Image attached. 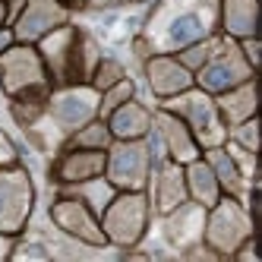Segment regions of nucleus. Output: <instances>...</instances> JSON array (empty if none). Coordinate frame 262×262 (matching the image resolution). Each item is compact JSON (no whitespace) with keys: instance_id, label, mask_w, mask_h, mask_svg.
Listing matches in <instances>:
<instances>
[{"instance_id":"23","label":"nucleus","mask_w":262,"mask_h":262,"mask_svg":"<svg viewBox=\"0 0 262 262\" xmlns=\"http://www.w3.org/2000/svg\"><path fill=\"white\" fill-rule=\"evenodd\" d=\"M60 193H70V196H76V199H82L85 205L95 215H101L104 212V205L114 199V186H111V180L101 174V177H92V180H82V183H70V186H60Z\"/></svg>"},{"instance_id":"25","label":"nucleus","mask_w":262,"mask_h":262,"mask_svg":"<svg viewBox=\"0 0 262 262\" xmlns=\"http://www.w3.org/2000/svg\"><path fill=\"white\" fill-rule=\"evenodd\" d=\"M221 38H224V35L221 32H215V35H209V38H202V41H193V45H186L183 51H177L174 54V57L186 67V70H190V73H196L205 60H209L212 57V54L218 51V45H221Z\"/></svg>"},{"instance_id":"16","label":"nucleus","mask_w":262,"mask_h":262,"mask_svg":"<svg viewBox=\"0 0 262 262\" xmlns=\"http://www.w3.org/2000/svg\"><path fill=\"white\" fill-rule=\"evenodd\" d=\"M142 67H145V82H148V89H152V95L158 101L171 98V95H180L183 89L196 85L193 73L186 70L174 54H152V57L142 60Z\"/></svg>"},{"instance_id":"26","label":"nucleus","mask_w":262,"mask_h":262,"mask_svg":"<svg viewBox=\"0 0 262 262\" xmlns=\"http://www.w3.org/2000/svg\"><path fill=\"white\" fill-rule=\"evenodd\" d=\"M129 98H136V82L129 79V76H123L120 82H114L111 89H104L101 92V98H98V117L104 120L114 107H120L123 101H129Z\"/></svg>"},{"instance_id":"9","label":"nucleus","mask_w":262,"mask_h":262,"mask_svg":"<svg viewBox=\"0 0 262 262\" xmlns=\"http://www.w3.org/2000/svg\"><path fill=\"white\" fill-rule=\"evenodd\" d=\"M152 164L148 139H114L104 152V177L114 190H145Z\"/></svg>"},{"instance_id":"10","label":"nucleus","mask_w":262,"mask_h":262,"mask_svg":"<svg viewBox=\"0 0 262 262\" xmlns=\"http://www.w3.org/2000/svg\"><path fill=\"white\" fill-rule=\"evenodd\" d=\"M253 76H259V73L247 63L240 45H237L234 38H221L218 51L193 73V82H196L202 92H209V95H218V92H228V89L247 82V79H253Z\"/></svg>"},{"instance_id":"20","label":"nucleus","mask_w":262,"mask_h":262,"mask_svg":"<svg viewBox=\"0 0 262 262\" xmlns=\"http://www.w3.org/2000/svg\"><path fill=\"white\" fill-rule=\"evenodd\" d=\"M256 85H259V82H256V76H253V79H247V82H240V85H234V89H228V92H218V95H215L218 114H221V120L228 123V126H234V123H240V120L259 114Z\"/></svg>"},{"instance_id":"14","label":"nucleus","mask_w":262,"mask_h":262,"mask_svg":"<svg viewBox=\"0 0 262 262\" xmlns=\"http://www.w3.org/2000/svg\"><path fill=\"white\" fill-rule=\"evenodd\" d=\"M205 205L183 199L180 205H174L171 212L158 215L161 218V234L167 240V247H174L177 253H186L190 247L202 243V228H205Z\"/></svg>"},{"instance_id":"24","label":"nucleus","mask_w":262,"mask_h":262,"mask_svg":"<svg viewBox=\"0 0 262 262\" xmlns=\"http://www.w3.org/2000/svg\"><path fill=\"white\" fill-rule=\"evenodd\" d=\"M111 142H114V136H111L107 123L101 117H95V120H89L85 126H79L76 133H70L60 148H98V152H107Z\"/></svg>"},{"instance_id":"8","label":"nucleus","mask_w":262,"mask_h":262,"mask_svg":"<svg viewBox=\"0 0 262 262\" xmlns=\"http://www.w3.org/2000/svg\"><path fill=\"white\" fill-rule=\"evenodd\" d=\"M35 212V180L23 161L0 167V234H26Z\"/></svg>"},{"instance_id":"38","label":"nucleus","mask_w":262,"mask_h":262,"mask_svg":"<svg viewBox=\"0 0 262 262\" xmlns=\"http://www.w3.org/2000/svg\"><path fill=\"white\" fill-rule=\"evenodd\" d=\"M126 4H152V0H126Z\"/></svg>"},{"instance_id":"34","label":"nucleus","mask_w":262,"mask_h":262,"mask_svg":"<svg viewBox=\"0 0 262 262\" xmlns=\"http://www.w3.org/2000/svg\"><path fill=\"white\" fill-rule=\"evenodd\" d=\"M13 247H16V237L13 234H0V262H7L13 256Z\"/></svg>"},{"instance_id":"2","label":"nucleus","mask_w":262,"mask_h":262,"mask_svg":"<svg viewBox=\"0 0 262 262\" xmlns=\"http://www.w3.org/2000/svg\"><path fill=\"white\" fill-rule=\"evenodd\" d=\"M51 76L35 45L13 41L0 51V92L10 101V114L23 129L45 114L51 95Z\"/></svg>"},{"instance_id":"21","label":"nucleus","mask_w":262,"mask_h":262,"mask_svg":"<svg viewBox=\"0 0 262 262\" xmlns=\"http://www.w3.org/2000/svg\"><path fill=\"white\" fill-rule=\"evenodd\" d=\"M202 158L209 161V167L215 171L218 186H221V193H224V196H237V199L247 202V193H250V186H253L256 180L250 183L247 177L240 174V167H237V164H234V158L228 155V148H224V145L202 148Z\"/></svg>"},{"instance_id":"5","label":"nucleus","mask_w":262,"mask_h":262,"mask_svg":"<svg viewBox=\"0 0 262 262\" xmlns=\"http://www.w3.org/2000/svg\"><path fill=\"white\" fill-rule=\"evenodd\" d=\"M98 218H101V231L107 237V247L136 250L148 234V224H152L148 193L145 190H117Z\"/></svg>"},{"instance_id":"32","label":"nucleus","mask_w":262,"mask_h":262,"mask_svg":"<svg viewBox=\"0 0 262 262\" xmlns=\"http://www.w3.org/2000/svg\"><path fill=\"white\" fill-rule=\"evenodd\" d=\"M13 161H19V148H16V142L0 129V167H7Z\"/></svg>"},{"instance_id":"13","label":"nucleus","mask_w":262,"mask_h":262,"mask_svg":"<svg viewBox=\"0 0 262 262\" xmlns=\"http://www.w3.org/2000/svg\"><path fill=\"white\" fill-rule=\"evenodd\" d=\"M70 13L73 10H67L60 0H26L23 10L13 19V41L35 45L51 29L70 23Z\"/></svg>"},{"instance_id":"18","label":"nucleus","mask_w":262,"mask_h":262,"mask_svg":"<svg viewBox=\"0 0 262 262\" xmlns=\"http://www.w3.org/2000/svg\"><path fill=\"white\" fill-rule=\"evenodd\" d=\"M218 32L234 41L259 35V0H218Z\"/></svg>"},{"instance_id":"12","label":"nucleus","mask_w":262,"mask_h":262,"mask_svg":"<svg viewBox=\"0 0 262 262\" xmlns=\"http://www.w3.org/2000/svg\"><path fill=\"white\" fill-rule=\"evenodd\" d=\"M152 136L161 148L164 158H171L177 164H190L193 158L202 155V148L196 142V136L190 133V126H186L177 114H171V111H152Z\"/></svg>"},{"instance_id":"4","label":"nucleus","mask_w":262,"mask_h":262,"mask_svg":"<svg viewBox=\"0 0 262 262\" xmlns=\"http://www.w3.org/2000/svg\"><path fill=\"white\" fill-rule=\"evenodd\" d=\"M41 60L48 67L51 85H76V82H89L95 73L98 60H101V48L92 35L73 23H63L57 29H51L48 35H41L38 41Z\"/></svg>"},{"instance_id":"17","label":"nucleus","mask_w":262,"mask_h":262,"mask_svg":"<svg viewBox=\"0 0 262 262\" xmlns=\"http://www.w3.org/2000/svg\"><path fill=\"white\" fill-rule=\"evenodd\" d=\"M104 174V152L98 148H57V158L51 164V180L57 186L82 183Z\"/></svg>"},{"instance_id":"1","label":"nucleus","mask_w":262,"mask_h":262,"mask_svg":"<svg viewBox=\"0 0 262 262\" xmlns=\"http://www.w3.org/2000/svg\"><path fill=\"white\" fill-rule=\"evenodd\" d=\"M218 32V0H152L145 23L133 41L136 57L177 54L186 45Z\"/></svg>"},{"instance_id":"22","label":"nucleus","mask_w":262,"mask_h":262,"mask_svg":"<svg viewBox=\"0 0 262 262\" xmlns=\"http://www.w3.org/2000/svg\"><path fill=\"white\" fill-rule=\"evenodd\" d=\"M183 177H186V196H190L193 202H199V205H205V209H212V205L224 196L221 186H218L215 171L209 167V161H205L202 155L193 158L190 164H183Z\"/></svg>"},{"instance_id":"19","label":"nucleus","mask_w":262,"mask_h":262,"mask_svg":"<svg viewBox=\"0 0 262 262\" xmlns=\"http://www.w3.org/2000/svg\"><path fill=\"white\" fill-rule=\"evenodd\" d=\"M107 129L114 139H145L152 133V111H148L139 98H129L120 107H114L104 117Z\"/></svg>"},{"instance_id":"27","label":"nucleus","mask_w":262,"mask_h":262,"mask_svg":"<svg viewBox=\"0 0 262 262\" xmlns=\"http://www.w3.org/2000/svg\"><path fill=\"white\" fill-rule=\"evenodd\" d=\"M126 76V70H123V63L120 60H114V57H104L101 54V60H98V67H95V73H92V79H89V85H95L98 92H104V89H111L114 82H120Z\"/></svg>"},{"instance_id":"7","label":"nucleus","mask_w":262,"mask_h":262,"mask_svg":"<svg viewBox=\"0 0 262 262\" xmlns=\"http://www.w3.org/2000/svg\"><path fill=\"white\" fill-rule=\"evenodd\" d=\"M158 107L177 114L186 126H190V133L196 136L199 148H215V145H224V139H228V123H224L221 114H218L215 95L202 92L199 85H190V89H183L180 95H171V98L158 101Z\"/></svg>"},{"instance_id":"11","label":"nucleus","mask_w":262,"mask_h":262,"mask_svg":"<svg viewBox=\"0 0 262 262\" xmlns=\"http://www.w3.org/2000/svg\"><path fill=\"white\" fill-rule=\"evenodd\" d=\"M48 218L63 237L82 243V247H95V250L107 247V237L101 231V218L76 196L57 193V199H54L51 209H48Z\"/></svg>"},{"instance_id":"36","label":"nucleus","mask_w":262,"mask_h":262,"mask_svg":"<svg viewBox=\"0 0 262 262\" xmlns=\"http://www.w3.org/2000/svg\"><path fill=\"white\" fill-rule=\"evenodd\" d=\"M111 4H114V0H85V7H92V10H104Z\"/></svg>"},{"instance_id":"30","label":"nucleus","mask_w":262,"mask_h":262,"mask_svg":"<svg viewBox=\"0 0 262 262\" xmlns=\"http://www.w3.org/2000/svg\"><path fill=\"white\" fill-rule=\"evenodd\" d=\"M10 259H51V250L45 247L41 240H23V234H19Z\"/></svg>"},{"instance_id":"15","label":"nucleus","mask_w":262,"mask_h":262,"mask_svg":"<svg viewBox=\"0 0 262 262\" xmlns=\"http://www.w3.org/2000/svg\"><path fill=\"white\" fill-rule=\"evenodd\" d=\"M148 202H152V215H164L171 212L174 205H180L186 196V177H183V164L161 158L152 164V174H148Z\"/></svg>"},{"instance_id":"37","label":"nucleus","mask_w":262,"mask_h":262,"mask_svg":"<svg viewBox=\"0 0 262 262\" xmlns=\"http://www.w3.org/2000/svg\"><path fill=\"white\" fill-rule=\"evenodd\" d=\"M60 4H63L67 10H82V7H85V0H60Z\"/></svg>"},{"instance_id":"28","label":"nucleus","mask_w":262,"mask_h":262,"mask_svg":"<svg viewBox=\"0 0 262 262\" xmlns=\"http://www.w3.org/2000/svg\"><path fill=\"white\" fill-rule=\"evenodd\" d=\"M228 139L250 148V152H259V117H247V120L228 126Z\"/></svg>"},{"instance_id":"35","label":"nucleus","mask_w":262,"mask_h":262,"mask_svg":"<svg viewBox=\"0 0 262 262\" xmlns=\"http://www.w3.org/2000/svg\"><path fill=\"white\" fill-rule=\"evenodd\" d=\"M4 4H7V16H10V26H13V19H16V13L23 10V4H26V0H4Z\"/></svg>"},{"instance_id":"3","label":"nucleus","mask_w":262,"mask_h":262,"mask_svg":"<svg viewBox=\"0 0 262 262\" xmlns=\"http://www.w3.org/2000/svg\"><path fill=\"white\" fill-rule=\"evenodd\" d=\"M98 98H101V92L89 82L54 85L48 95V104H45V114L32 126H26L29 139L38 148H45V152L60 148L70 133H76L79 126L98 117Z\"/></svg>"},{"instance_id":"33","label":"nucleus","mask_w":262,"mask_h":262,"mask_svg":"<svg viewBox=\"0 0 262 262\" xmlns=\"http://www.w3.org/2000/svg\"><path fill=\"white\" fill-rule=\"evenodd\" d=\"M13 45V26H10V16H7V4L0 0V51Z\"/></svg>"},{"instance_id":"31","label":"nucleus","mask_w":262,"mask_h":262,"mask_svg":"<svg viewBox=\"0 0 262 262\" xmlns=\"http://www.w3.org/2000/svg\"><path fill=\"white\" fill-rule=\"evenodd\" d=\"M237 45H240V51H243V57H247V63L259 73V54H262L259 35H253V38H243V41H237Z\"/></svg>"},{"instance_id":"29","label":"nucleus","mask_w":262,"mask_h":262,"mask_svg":"<svg viewBox=\"0 0 262 262\" xmlns=\"http://www.w3.org/2000/svg\"><path fill=\"white\" fill-rule=\"evenodd\" d=\"M224 148H228V155H231L234 164L240 167V174L253 183V180H256V167H259V152H250V148L237 145L234 139H224Z\"/></svg>"},{"instance_id":"6","label":"nucleus","mask_w":262,"mask_h":262,"mask_svg":"<svg viewBox=\"0 0 262 262\" xmlns=\"http://www.w3.org/2000/svg\"><path fill=\"white\" fill-rule=\"evenodd\" d=\"M256 234L253 212L247 202L237 196H221L209 212H205V228H202V243L209 247L218 259H231L234 250L247 237Z\"/></svg>"}]
</instances>
